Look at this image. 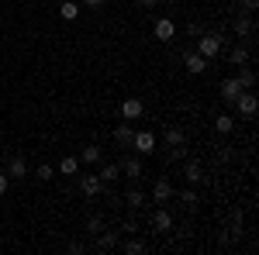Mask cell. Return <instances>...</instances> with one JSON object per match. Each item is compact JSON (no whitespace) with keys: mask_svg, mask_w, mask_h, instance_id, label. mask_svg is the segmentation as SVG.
<instances>
[{"mask_svg":"<svg viewBox=\"0 0 259 255\" xmlns=\"http://www.w3.org/2000/svg\"><path fill=\"white\" fill-rule=\"evenodd\" d=\"M197 56H204L207 62H214L218 59V52H221V35L218 31H207V35H200V41H197V48H194Z\"/></svg>","mask_w":259,"mask_h":255,"instance_id":"cell-1","label":"cell"},{"mask_svg":"<svg viewBox=\"0 0 259 255\" xmlns=\"http://www.w3.org/2000/svg\"><path fill=\"white\" fill-rule=\"evenodd\" d=\"M235 111H239L242 118H256V111H259V100L256 93H249V90H242L239 97H235V104H232Z\"/></svg>","mask_w":259,"mask_h":255,"instance_id":"cell-2","label":"cell"},{"mask_svg":"<svg viewBox=\"0 0 259 255\" xmlns=\"http://www.w3.org/2000/svg\"><path fill=\"white\" fill-rule=\"evenodd\" d=\"M132 148H135L139 156H152V152H156V135H152V131H135Z\"/></svg>","mask_w":259,"mask_h":255,"instance_id":"cell-3","label":"cell"},{"mask_svg":"<svg viewBox=\"0 0 259 255\" xmlns=\"http://www.w3.org/2000/svg\"><path fill=\"white\" fill-rule=\"evenodd\" d=\"M207 66H211V62L204 59V56H197V52H183V69H187L190 76H200Z\"/></svg>","mask_w":259,"mask_h":255,"instance_id":"cell-4","label":"cell"},{"mask_svg":"<svg viewBox=\"0 0 259 255\" xmlns=\"http://www.w3.org/2000/svg\"><path fill=\"white\" fill-rule=\"evenodd\" d=\"M118 166H121V176H128V179H142V173H145L139 156H124Z\"/></svg>","mask_w":259,"mask_h":255,"instance_id":"cell-5","label":"cell"},{"mask_svg":"<svg viewBox=\"0 0 259 255\" xmlns=\"http://www.w3.org/2000/svg\"><path fill=\"white\" fill-rule=\"evenodd\" d=\"M173 193H177V190H173V183H169L166 176L156 179V186H152V200H156V203H169Z\"/></svg>","mask_w":259,"mask_h":255,"instance_id":"cell-6","label":"cell"},{"mask_svg":"<svg viewBox=\"0 0 259 255\" xmlns=\"http://www.w3.org/2000/svg\"><path fill=\"white\" fill-rule=\"evenodd\" d=\"M142 114H145V104H142L139 97H128L124 104H121V118L124 121H139Z\"/></svg>","mask_w":259,"mask_h":255,"instance_id":"cell-7","label":"cell"},{"mask_svg":"<svg viewBox=\"0 0 259 255\" xmlns=\"http://www.w3.org/2000/svg\"><path fill=\"white\" fill-rule=\"evenodd\" d=\"M132 138H135L132 121H121L118 128H114V141H118V148H132Z\"/></svg>","mask_w":259,"mask_h":255,"instance_id":"cell-8","label":"cell"},{"mask_svg":"<svg viewBox=\"0 0 259 255\" xmlns=\"http://www.w3.org/2000/svg\"><path fill=\"white\" fill-rule=\"evenodd\" d=\"M183 179H187V183H204V166H200L197 159H187V162H183Z\"/></svg>","mask_w":259,"mask_h":255,"instance_id":"cell-9","label":"cell"},{"mask_svg":"<svg viewBox=\"0 0 259 255\" xmlns=\"http://www.w3.org/2000/svg\"><path fill=\"white\" fill-rule=\"evenodd\" d=\"M232 28H235V35H239L242 41H249V38H252V35H256V28H252V14H239Z\"/></svg>","mask_w":259,"mask_h":255,"instance_id":"cell-10","label":"cell"},{"mask_svg":"<svg viewBox=\"0 0 259 255\" xmlns=\"http://www.w3.org/2000/svg\"><path fill=\"white\" fill-rule=\"evenodd\" d=\"M242 93V83L235 76H228L225 79V83H221V100H225V104H228V107H232V104H235V97H239Z\"/></svg>","mask_w":259,"mask_h":255,"instance_id":"cell-11","label":"cell"},{"mask_svg":"<svg viewBox=\"0 0 259 255\" xmlns=\"http://www.w3.org/2000/svg\"><path fill=\"white\" fill-rule=\"evenodd\" d=\"M80 190H83V196H97L100 190H104V179L94 176V173H87V176H80Z\"/></svg>","mask_w":259,"mask_h":255,"instance_id":"cell-12","label":"cell"},{"mask_svg":"<svg viewBox=\"0 0 259 255\" xmlns=\"http://www.w3.org/2000/svg\"><path fill=\"white\" fill-rule=\"evenodd\" d=\"M118 241H121L118 231H100V235H97V245H94V248H97V252H114V248H118Z\"/></svg>","mask_w":259,"mask_h":255,"instance_id":"cell-13","label":"cell"},{"mask_svg":"<svg viewBox=\"0 0 259 255\" xmlns=\"http://www.w3.org/2000/svg\"><path fill=\"white\" fill-rule=\"evenodd\" d=\"M169 228H173V217H169V211H156V214H152V231H156V235H166V231H169Z\"/></svg>","mask_w":259,"mask_h":255,"instance_id":"cell-14","label":"cell"},{"mask_svg":"<svg viewBox=\"0 0 259 255\" xmlns=\"http://www.w3.org/2000/svg\"><path fill=\"white\" fill-rule=\"evenodd\" d=\"M173 35H177V24H173L169 18H159V21H156V38H159V41H169Z\"/></svg>","mask_w":259,"mask_h":255,"instance_id":"cell-15","label":"cell"},{"mask_svg":"<svg viewBox=\"0 0 259 255\" xmlns=\"http://www.w3.org/2000/svg\"><path fill=\"white\" fill-rule=\"evenodd\" d=\"M235 79L242 83V90H252V86H256V69L245 62V66H239V76H235Z\"/></svg>","mask_w":259,"mask_h":255,"instance_id":"cell-16","label":"cell"},{"mask_svg":"<svg viewBox=\"0 0 259 255\" xmlns=\"http://www.w3.org/2000/svg\"><path fill=\"white\" fill-rule=\"evenodd\" d=\"M7 176H11V179H21V176H28V162H24L21 156H14L11 162H7Z\"/></svg>","mask_w":259,"mask_h":255,"instance_id":"cell-17","label":"cell"},{"mask_svg":"<svg viewBox=\"0 0 259 255\" xmlns=\"http://www.w3.org/2000/svg\"><path fill=\"white\" fill-rule=\"evenodd\" d=\"M59 173L62 176H80V156H66L59 162Z\"/></svg>","mask_w":259,"mask_h":255,"instance_id":"cell-18","label":"cell"},{"mask_svg":"<svg viewBox=\"0 0 259 255\" xmlns=\"http://www.w3.org/2000/svg\"><path fill=\"white\" fill-rule=\"evenodd\" d=\"M59 18L62 21H76L80 18V4H76V0H62L59 4Z\"/></svg>","mask_w":259,"mask_h":255,"instance_id":"cell-19","label":"cell"},{"mask_svg":"<svg viewBox=\"0 0 259 255\" xmlns=\"http://www.w3.org/2000/svg\"><path fill=\"white\" fill-rule=\"evenodd\" d=\"M214 131H218V135H232V131H235V118H232V114H218V118H214Z\"/></svg>","mask_w":259,"mask_h":255,"instance_id":"cell-20","label":"cell"},{"mask_svg":"<svg viewBox=\"0 0 259 255\" xmlns=\"http://www.w3.org/2000/svg\"><path fill=\"white\" fill-rule=\"evenodd\" d=\"M166 145L169 148H187V135L180 128H166Z\"/></svg>","mask_w":259,"mask_h":255,"instance_id":"cell-21","label":"cell"},{"mask_svg":"<svg viewBox=\"0 0 259 255\" xmlns=\"http://www.w3.org/2000/svg\"><path fill=\"white\" fill-rule=\"evenodd\" d=\"M97 176L104 179V183H114V179H121V166H118V162H107V166L100 169Z\"/></svg>","mask_w":259,"mask_h":255,"instance_id":"cell-22","label":"cell"},{"mask_svg":"<svg viewBox=\"0 0 259 255\" xmlns=\"http://www.w3.org/2000/svg\"><path fill=\"white\" fill-rule=\"evenodd\" d=\"M228 62H232V66H245V62H249V48H245V45H235V48L228 52Z\"/></svg>","mask_w":259,"mask_h":255,"instance_id":"cell-23","label":"cell"},{"mask_svg":"<svg viewBox=\"0 0 259 255\" xmlns=\"http://www.w3.org/2000/svg\"><path fill=\"white\" fill-rule=\"evenodd\" d=\"M80 162H87V166H97V162H100V148H97V145H83Z\"/></svg>","mask_w":259,"mask_h":255,"instance_id":"cell-24","label":"cell"},{"mask_svg":"<svg viewBox=\"0 0 259 255\" xmlns=\"http://www.w3.org/2000/svg\"><path fill=\"white\" fill-rule=\"evenodd\" d=\"M118 245L128 255H142V252H145V241H139V238H124V241H118Z\"/></svg>","mask_w":259,"mask_h":255,"instance_id":"cell-25","label":"cell"},{"mask_svg":"<svg viewBox=\"0 0 259 255\" xmlns=\"http://www.w3.org/2000/svg\"><path fill=\"white\" fill-rule=\"evenodd\" d=\"M124 203H128L132 211H139L142 203H145V193H142V190H128V193H124Z\"/></svg>","mask_w":259,"mask_h":255,"instance_id":"cell-26","label":"cell"},{"mask_svg":"<svg viewBox=\"0 0 259 255\" xmlns=\"http://www.w3.org/2000/svg\"><path fill=\"white\" fill-rule=\"evenodd\" d=\"M180 203H183L187 211H194V207H197V193H194V190H180Z\"/></svg>","mask_w":259,"mask_h":255,"instance_id":"cell-27","label":"cell"},{"mask_svg":"<svg viewBox=\"0 0 259 255\" xmlns=\"http://www.w3.org/2000/svg\"><path fill=\"white\" fill-rule=\"evenodd\" d=\"M35 176H38V179H52V176H56V169H52L49 162H41L38 169H35Z\"/></svg>","mask_w":259,"mask_h":255,"instance_id":"cell-28","label":"cell"},{"mask_svg":"<svg viewBox=\"0 0 259 255\" xmlns=\"http://www.w3.org/2000/svg\"><path fill=\"white\" fill-rule=\"evenodd\" d=\"M87 231H90V235H100V231H104V221H100V217H90V221H87Z\"/></svg>","mask_w":259,"mask_h":255,"instance_id":"cell-29","label":"cell"},{"mask_svg":"<svg viewBox=\"0 0 259 255\" xmlns=\"http://www.w3.org/2000/svg\"><path fill=\"white\" fill-rule=\"evenodd\" d=\"M121 231H128V235L139 231V221H135V217H124V221H121Z\"/></svg>","mask_w":259,"mask_h":255,"instance_id":"cell-30","label":"cell"},{"mask_svg":"<svg viewBox=\"0 0 259 255\" xmlns=\"http://www.w3.org/2000/svg\"><path fill=\"white\" fill-rule=\"evenodd\" d=\"M187 35H190V38H197V35H204V28H200L197 21H190V24H187Z\"/></svg>","mask_w":259,"mask_h":255,"instance_id":"cell-31","label":"cell"},{"mask_svg":"<svg viewBox=\"0 0 259 255\" xmlns=\"http://www.w3.org/2000/svg\"><path fill=\"white\" fill-rule=\"evenodd\" d=\"M259 7V0H242V14H252Z\"/></svg>","mask_w":259,"mask_h":255,"instance_id":"cell-32","label":"cell"},{"mask_svg":"<svg viewBox=\"0 0 259 255\" xmlns=\"http://www.w3.org/2000/svg\"><path fill=\"white\" fill-rule=\"evenodd\" d=\"M7 190H11V176H7V173H0V196L7 193Z\"/></svg>","mask_w":259,"mask_h":255,"instance_id":"cell-33","label":"cell"},{"mask_svg":"<svg viewBox=\"0 0 259 255\" xmlns=\"http://www.w3.org/2000/svg\"><path fill=\"white\" fill-rule=\"evenodd\" d=\"M83 4H87V7H94V11H97V7H104V0H83Z\"/></svg>","mask_w":259,"mask_h":255,"instance_id":"cell-34","label":"cell"},{"mask_svg":"<svg viewBox=\"0 0 259 255\" xmlns=\"http://www.w3.org/2000/svg\"><path fill=\"white\" fill-rule=\"evenodd\" d=\"M142 4H145V7H159L162 0H142Z\"/></svg>","mask_w":259,"mask_h":255,"instance_id":"cell-35","label":"cell"}]
</instances>
